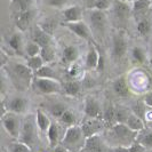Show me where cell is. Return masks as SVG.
Masks as SVG:
<instances>
[{
	"mask_svg": "<svg viewBox=\"0 0 152 152\" xmlns=\"http://www.w3.org/2000/svg\"><path fill=\"white\" fill-rule=\"evenodd\" d=\"M46 134H47V138H48L49 146H50L52 149L56 148L57 145L61 143V140H60V127H58L57 124L52 122Z\"/></svg>",
	"mask_w": 152,
	"mask_h": 152,
	"instance_id": "20",
	"label": "cell"
},
{
	"mask_svg": "<svg viewBox=\"0 0 152 152\" xmlns=\"http://www.w3.org/2000/svg\"><path fill=\"white\" fill-rule=\"evenodd\" d=\"M32 41H34L36 44H38L41 48L46 47V46H52L53 45V36L47 33L45 30H42L40 28V25L36 26L33 29V33H32Z\"/></svg>",
	"mask_w": 152,
	"mask_h": 152,
	"instance_id": "13",
	"label": "cell"
},
{
	"mask_svg": "<svg viewBox=\"0 0 152 152\" xmlns=\"http://www.w3.org/2000/svg\"><path fill=\"white\" fill-rule=\"evenodd\" d=\"M149 107H146V104H145L144 102L142 101V102H136L133 107H132V111H133V113H135L136 115H138L140 118H142V119H144L145 115H146V109Z\"/></svg>",
	"mask_w": 152,
	"mask_h": 152,
	"instance_id": "36",
	"label": "cell"
},
{
	"mask_svg": "<svg viewBox=\"0 0 152 152\" xmlns=\"http://www.w3.org/2000/svg\"><path fill=\"white\" fill-rule=\"evenodd\" d=\"M79 57V50L76 46H65L63 49V62L75 63Z\"/></svg>",
	"mask_w": 152,
	"mask_h": 152,
	"instance_id": "25",
	"label": "cell"
},
{
	"mask_svg": "<svg viewBox=\"0 0 152 152\" xmlns=\"http://www.w3.org/2000/svg\"><path fill=\"white\" fill-rule=\"evenodd\" d=\"M40 28L42 30H45L47 33L53 36L55 30H56V28H57V22L54 18H47L44 22L40 23Z\"/></svg>",
	"mask_w": 152,
	"mask_h": 152,
	"instance_id": "33",
	"label": "cell"
},
{
	"mask_svg": "<svg viewBox=\"0 0 152 152\" xmlns=\"http://www.w3.org/2000/svg\"><path fill=\"white\" fill-rule=\"evenodd\" d=\"M63 91H64V93H65L68 96L75 97V96H78V95H79V93L81 91V86L79 84V81L72 79V80L65 81V83L63 84Z\"/></svg>",
	"mask_w": 152,
	"mask_h": 152,
	"instance_id": "24",
	"label": "cell"
},
{
	"mask_svg": "<svg viewBox=\"0 0 152 152\" xmlns=\"http://www.w3.org/2000/svg\"><path fill=\"white\" fill-rule=\"evenodd\" d=\"M103 124H104V121H102L101 119L87 118L83 121V124L80 126L83 128L85 136L88 138V137H91L94 135H99L101 132L103 130V127H104Z\"/></svg>",
	"mask_w": 152,
	"mask_h": 152,
	"instance_id": "10",
	"label": "cell"
},
{
	"mask_svg": "<svg viewBox=\"0 0 152 152\" xmlns=\"http://www.w3.org/2000/svg\"><path fill=\"white\" fill-rule=\"evenodd\" d=\"M112 152H130L129 151V146H114L112 149Z\"/></svg>",
	"mask_w": 152,
	"mask_h": 152,
	"instance_id": "46",
	"label": "cell"
},
{
	"mask_svg": "<svg viewBox=\"0 0 152 152\" xmlns=\"http://www.w3.org/2000/svg\"><path fill=\"white\" fill-rule=\"evenodd\" d=\"M152 2L150 0H134L132 2V8H133V13H143L145 10H148Z\"/></svg>",
	"mask_w": 152,
	"mask_h": 152,
	"instance_id": "28",
	"label": "cell"
},
{
	"mask_svg": "<svg viewBox=\"0 0 152 152\" xmlns=\"http://www.w3.org/2000/svg\"><path fill=\"white\" fill-rule=\"evenodd\" d=\"M68 73L72 79H78L79 77L81 76V73H83V69H81V66L78 63L75 62V63H71V65L69 66Z\"/></svg>",
	"mask_w": 152,
	"mask_h": 152,
	"instance_id": "39",
	"label": "cell"
},
{
	"mask_svg": "<svg viewBox=\"0 0 152 152\" xmlns=\"http://www.w3.org/2000/svg\"><path fill=\"white\" fill-rule=\"evenodd\" d=\"M146 150H148V149H146L140 141H137V140L132 145H129L130 152H145Z\"/></svg>",
	"mask_w": 152,
	"mask_h": 152,
	"instance_id": "43",
	"label": "cell"
},
{
	"mask_svg": "<svg viewBox=\"0 0 152 152\" xmlns=\"http://www.w3.org/2000/svg\"><path fill=\"white\" fill-rule=\"evenodd\" d=\"M150 1H151V2H152V0H150Z\"/></svg>",
	"mask_w": 152,
	"mask_h": 152,
	"instance_id": "54",
	"label": "cell"
},
{
	"mask_svg": "<svg viewBox=\"0 0 152 152\" xmlns=\"http://www.w3.org/2000/svg\"><path fill=\"white\" fill-rule=\"evenodd\" d=\"M107 137L118 143L117 146H129L137 140V133L132 130L126 124H115L112 127H110Z\"/></svg>",
	"mask_w": 152,
	"mask_h": 152,
	"instance_id": "2",
	"label": "cell"
},
{
	"mask_svg": "<svg viewBox=\"0 0 152 152\" xmlns=\"http://www.w3.org/2000/svg\"><path fill=\"white\" fill-rule=\"evenodd\" d=\"M112 87H113L114 93H115L118 96H120L122 99L129 96V94H130L129 87H128V84H127V80L125 79L124 76H120L119 78H117L113 81Z\"/></svg>",
	"mask_w": 152,
	"mask_h": 152,
	"instance_id": "19",
	"label": "cell"
},
{
	"mask_svg": "<svg viewBox=\"0 0 152 152\" xmlns=\"http://www.w3.org/2000/svg\"><path fill=\"white\" fill-rule=\"evenodd\" d=\"M83 8L78 5H73V6H70L66 7L63 13V21L65 23H72V22H79V21H83Z\"/></svg>",
	"mask_w": 152,
	"mask_h": 152,
	"instance_id": "14",
	"label": "cell"
},
{
	"mask_svg": "<svg viewBox=\"0 0 152 152\" xmlns=\"http://www.w3.org/2000/svg\"><path fill=\"white\" fill-rule=\"evenodd\" d=\"M125 1H128V2H133L134 0H125Z\"/></svg>",
	"mask_w": 152,
	"mask_h": 152,
	"instance_id": "53",
	"label": "cell"
},
{
	"mask_svg": "<svg viewBox=\"0 0 152 152\" xmlns=\"http://www.w3.org/2000/svg\"><path fill=\"white\" fill-rule=\"evenodd\" d=\"M36 118L34 120L32 118H26V120L23 122L22 129H21V134H20V141L25 143V144L30 145L31 148H33V143H34V138H36Z\"/></svg>",
	"mask_w": 152,
	"mask_h": 152,
	"instance_id": "7",
	"label": "cell"
},
{
	"mask_svg": "<svg viewBox=\"0 0 152 152\" xmlns=\"http://www.w3.org/2000/svg\"><path fill=\"white\" fill-rule=\"evenodd\" d=\"M41 53V47L36 44L34 41H32L30 44L25 46V54L29 56V57H32V56H37V55H40Z\"/></svg>",
	"mask_w": 152,
	"mask_h": 152,
	"instance_id": "37",
	"label": "cell"
},
{
	"mask_svg": "<svg viewBox=\"0 0 152 152\" xmlns=\"http://www.w3.org/2000/svg\"><path fill=\"white\" fill-rule=\"evenodd\" d=\"M84 1L86 7L88 8V9H93L94 6H95V2H96V0H84Z\"/></svg>",
	"mask_w": 152,
	"mask_h": 152,
	"instance_id": "47",
	"label": "cell"
},
{
	"mask_svg": "<svg viewBox=\"0 0 152 152\" xmlns=\"http://www.w3.org/2000/svg\"><path fill=\"white\" fill-rule=\"evenodd\" d=\"M40 56L42 57V60H44V62H45L46 64L52 63V62L55 60V57H56V53H55V49L53 48V45L42 47V48H41Z\"/></svg>",
	"mask_w": 152,
	"mask_h": 152,
	"instance_id": "29",
	"label": "cell"
},
{
	"mask_svg": "<svg viewBox=\"0 0 152 152\" xmlns=\"http://www.w3.org/2000/svg\"><path fill=\"white\" fill-rule=\"evenodd\" d=\"M127 40L122 32H115L112 38V57L115 61H121L127 53Z\"/></svg>",
	"mask_w": 152,
	"mask_h": 152,
	"instance_id": "5",
	"label": "cell"
},
{
	"mask_svg": "<svg viewBox=\"0 0 152 152\" xmlns=\"http://www.w3.org/2000/svg\"><path fill=\"white\" fill-rule=\"evenodd\" d=\"M84 112L87 118L103 119V110L99 101L93 97H87L84 103Z\"/></svg>",
	"mask_w": 152,
	"mask_h": 152,
	"instance_id": "11",
	"label": "cell"
},
{
	"mask_svg": "<svg viewBox=\"0 0 152 152\" xmlns=\"http://www.w3.org/2000/svg\"><path fill=\"white\" fill-rule=\"evenodd\" d=\"M132 112L128 111V109L119 105L118 107H115V120H117V124H126L128 117L130 115Z\"/></svg>",
	"mask_w": 152,
	"mask_h": 152,
	"instance_id": "31",
	"label": "cell"
},
{
	"mask_svg": "<svg viewBox=\"0 0 152 152\" xmlns=\"http://www.w3.org/2000/svg\"><path fill=\"white\" fill-rule=\"evenodd\" d=\"M26 65L34 72V71L39 70L41 66H44V65H45V62H44L42 57H41L40 55H37V56L29 57V60H28V62H26Z\"/></svg>",
	"mask_w": 152,
	"mask_h": 152,
	"instance_id": "32",
	"label": "cell"
},
{
	"mask_svg": "<svg viewBox=\"0 0 152 152\" xmlns=\"http://www.w3.org/2000/svg\"><path fill=\"white\" fill-rule=\"evenodd\" d=\"M34 76L36 78H46V79H57V77H56V73H55V71H54L53 69L50 68L49 65H47L45 64L44 66H41V68L37 70V71H34Z\"/></svg>",
	"mask_w": 152,
	"mask_h": 152,
	"instance_id": "27",
	"label": "cell"
},
{
	"mask_svg": "<svg viewBox=\"0 0 152 152\" xmlns=\"http://www.w3.org/2000/svg\"><path fill=\"white\" fill-rule=\"evenodd\" d=\"M1 122L8 135L13 138H18L21 134L22 127L20 126V120L17 118V114L7 111L6 113L1 115Z\"/></svg>",
	"mask_w": 152,
	"mask_h": 152,
	"instance_id": "4",
	"label": "cell"
},
{
	"mask_svg": "<svg viewBox=\"0 0 152 152\" xmlns=\"http://www.w3.org/2000/svg\"><path fill=\"white\" fill-rule=\"evenodd\" d=\"M6 60H7V56L5 55V52L2 50V52H1V65H2V66L6 64V62H7Z\"/></svg>",
	"mask_w": 152,
	"mask_h": 152,
	"instance_id": "49",
	"label": "cell"
},
{
	"mask_svg": "<svg viewBox=\"0 0 152 152\" xmlns=\"http://www.w3.org/2000/svg\"><path fill=\"white\" fill-rule=\"evenodd\" d=\"M26 105H28V101L26 99L21 97V96H16V97L12 99L10 101H8L7 111L16 114L23 113L26 110Z\"/></svg>",
	"mask_w": 152,
	"mask_h": 152,
	"instance_id": "17",
	"label": "cell"
},
{
	"mask_svg": "<svg viewBox=\"0 0 152 152\" xmlns=\"http://www.w3.org/2000/svg\"><path fill=\"white\" fill-rule=\"evenodd\" d=\"M143 102L146 104V107L152 109V91H148L144 96H143Z\"/></svg>",
	"mask_w": 152,
	"mask_h": 152,
	"instance_id": "45",
	"label": "cell"
},
{
	"mask_svg": "<svg viewBox=\"0 0 152 152\" xmlns=\"http://www.w3.org/2000/svg\"><path fill=\"white\" fill-rule=\"evenodd\" d=\"M0 152H10V151H9V149L5 148V146H2V148H1V151Z\"/></svg>",
	"mask_w": 152,
	"mask_h": 152,
	"instance_id": "50",
	"label": "cell"
},
{
	"mask_svg": "<svg viewBox=\"0 0 152 152\" xmlns=\"http://www.w3.org/2000/svg\"><path fill=\"white\" fill-rule=\"evenodd\" d=\"M89 22H91V28L99 34H104L107 24V16L104 10L99 9H91L89 10Z\"/></svg>",
	"mask_w": 152,
	"mask_h": 152,
	"instance_id": "6",
	"label": "cell"
},
{
	"mask_svg": "<svg viewBox=\"0 0 152 152\" xmlns=\"http://www.w3.org/2000/svg\"><path fill=\"white\" fill-rule=\"evenodd\" d=\"M63 26H65L68 30H70L72 33H75L77 37L84 39V40H91V32L89 26L84 22V21H79V22H72V23H62Z\"/></svg>",
	"mask_w": 152,
	"mask_h": 152,
	"instance_id": "9",
	"label": "cell"
},
{
	"mask_svg": "<svg viewBox=\"0 0 152 152\" xmlns=\"http://www.w3.org/2000/svg\"><path fill=\"white\" fill-rule=\"evenodd\" d=\"M13 72L16 78H18L24 83H31L34 76V72L26 64H21V63H16L13 65Z\"/></svg>",
	"mask_w": 152,
	"mask_h": 152,
	"instance_id": "16",
	"label": "cell"
},
{
	"mask_svg": "<svg viewBox=\"0 0 152 152\" xmlns=\"http://www.w3.org/2000/svg\"><path fill=\"white\" fill-rule=\"evenodd\" d=\"M9 151L10 152H33V149L30 145L25 144L21 141L15 142L9 146Z\"/></svg>",
	"mask_w": 152,
	"mask_h": 152,
	"instance_id": "35",
	"label": "cell"
},
{
	"mask_svg": "<svg viewBox=\"0 0 152 152\" xmlns=\"http://www.w3.org/2000/svg\"><path fill=\"white\" fill-rule=\"evenodd\" d=\"M137 32L141 34V36H148L152 29V24L151 21L148 20V18H142L140 22L137 23Z\"/></svg>",
	"mask_w": 152,
	"mask_h": 152,
	"instance_id": "30",
	"label": "cell"
},
{
	"mask_svg": "<svg viewBox=\"0 0 152 152\" xmlns=\"http://www.w3.org/2000/svg\"><path fill=\"white\" fill-rule=\"evenodd\" d=\"M113 15L119 21H126L133 13V8L128 1L125 0H113L112 2Z\"/></svg>",
	"mask_w": 152,
	"mask_h": 152,
	"instance_id": "8",
	"label": "cell"
},
{
	"mask_svg": "<svg viewBox=\"0 0 152 152\" xmlns=\"http://www.w3.org/2000/svg\"><path fill=\"white\" fill-rule=\"evenodd\" d=\"M69 107L65 105V104H62V103H57V104H54L53 107H50V113L53 114L55 118H57V119H60L61 118V115L66 110H68Z\"/></svg>",
	"mask_w": 152,
	"mask_h": 152,
	"instance_id": "40",
	"label": "cell"
},
{
	"mask_svg": "<svg viewBox=\"0 0 152 152\" xmlns=\"http://www.w3.org/2000/svg\"><path fill=\"white\" fill-rule=\"evenodd\" d=\"M140 142L144 145L146 149H152V130L146 132V134H144L141 137Z\"/></svg>",
	"mask_w": 152,
	"mask_h": 152,
	"instance_id": "41",
	"label": "cell"
},
{
	"mask_svg": "<svg viewBox=\"0 0 152 152\" xmlns=\"http://www.w3.org/2000/svg\"><path fill=\"white\" fill-rule=\"evenodd\" d=\"M111 6V2H110V0H96V2H95V6L94 8L95 9H99V10H107L109 9ZM93 8V9H94Z\"/></svg>",
	"mask_w": 152,
	"mask_h": 152,
	"instance_id": "42",
	"label": "cell"
},
{
	"mask_svg": "<svg viewBox=\"0 0 152 152\" xmlns=\"http://www.w3.org/2000/svg\"><path fill=\"white\" fill-rule=\"evenodd\" d=\"M45 2L48 6H50V7L61 8L66 5L68 0H45Z\"/></svg>",
	"mask_w": 152,
	"mask_h": 152,
	"instance_id": "44",
	"label": "cell"
},
{
	"mask_svg": "<svg viewBox=\"0 0 152 152\" xmlns=\"http://www.w3.org/2000/svg\"><path fill=\"white\" fill-rule=\"evenodd\" d=\"M150 85H151V87H152V76L150 77Z\"/></svg>",
	"mask_w": 152,
	"mask_h": 152,
	"instance_id": "52",
	"label": "cell"
},
{
	"mask_svg": "<svg viewBox=\"0 0 152 152\" xmlns=\"http://www.w3.org/2000/svg\"><path fill=\"white\" fill-rule=\"evenodd\" d=\"M132 56H133V60L138 63V64H143L145 62V53L144 50L140 47H134L133 50H132Z\"/></svg>",
	"mask_w": 152,
	"mask_h": 152,
	"instance_id": "38",
	"label": "cell"
},
{
	"mask_svg": "<svg viewBox=\"0 0 152 152\" xmlns=\"http://www.w3.org/2000/svg\"><path fill=\"white\" fill-rule=\"evenodd\" d=\"M83 152H110V150L107 148L102 137L99 135H94L87 138Z\"/></svg>",
	"mask_w": 152,
	"mask_h": 152,
	"instance_id": "12",
	"label": "cell"
},
{
	"mask_svg": "<svg viewBox=\"0 0 152 152\" xmlns=\"http://www.w3.org/2000/svg\"><path fill=\"white\" fill-rule=\"evenodd\" d=\"M53 152H70V151H69L68 149H65L62 144H58L56 148H54Z\"/></svg>",
	"mask_w": 152,
	"mask_h": 152,
	"instance_id": "48",
	"label": "cell"
},
{
	"mask_svg": "<svg viewBox=\"0 0 152 152\" xmlns=\"http://www.w3.org/2000/svg\"><path fill=\"white\" fill-rule=\"evenodd\" d=\"M32 86L36 91L42 94H58L63 89V85L57 79H46V78H36L32 81Z\"/></svg>",
	"mask_w": 152,
	"mask_h": 152,
	"instance_id": "3",
	"label": "cell"
},
{
	"mask_svg": "<svg viewBox=\"0 0 152 152\" xmlns=\"http://www.w3.org/2000/svg\"><path fill=\"white\" fill-rule=\"evenodd\" d=\"M87 137L85 136L81 126L79 125H72L69 126L65 134L61 138V143L65 149L70 152H83L85 145H86Z\"/></svg>",
	"mask_w": 152,
	"mask_h": 152,
	"instance_id": "1",
	"label": "cell"
},
{
	"mask_svg": "<svg viewBox=\"0 0 152 152\" xmlns=\"http://www.w3.org/2000/svg\"><path fill=\"white\" fill-rule=\"evenodd\" d=\"M20 1H21V0H12V2H13V4H18V2H20Z\"/></svg>",
	"mask_w": 152,
	"mask_h": 152,
	"instance_id": "51",
	"label": "cell"
},
{
	"mask_svg": "<svg viewBox=\"0 0 152 152\" xmlns=\"http://www.w3.org/2000/svg\"><path fill=\"white\" fill-rule=\"evenodd\" d=\"M33 17H34V12L31 9H28L25 12H18L15 21L16 28L21 32L28 30V28L33 21Z\"/></svg>",
	"mask_w": 152,
	"mask_h": 152,
	"instance_id": "15",
	"label": "cell"
},
{
	"mask_svg": "<svg viewBox=\"0 0 152 152\" xmlns=\"http://www.w3.org/2000/svg\"><path fill=\"white\" fill-rule=\"evenodd\" d=\"M99 56L101 54L99 53L96 46L91 44L89 46V49H88V53L86 55V61H85V65L86 68L91 70V69H97L99 62Z\"/></svg>",
	"mask_w": 152,
	"mask_h": 152,
	"instance_id": "18",
	"label": "cell"
},
{
	"mask_svg": "<svg viewBox=\"0 0 152 152\" xmlns=\"http://www.w3.org/2000/svg\"><path fill=\"white\" fill-rule=\"evenodd\" d=\"M103 121L110 127H112L113 125L117 124V120H115V107H113L112 103H109L107 107L104 109V111H103Z\"/></svg>",
	"mask_w": 152,
	"mask_h": 152,
	"instance_id": "26",
	"label": "cell"
},
{
	"mask_svg": "<svg viewBox=\"0 0 152 152\" xmlns=\"http://www.w3.org/2000/svg\"><path fill=\"white\" fill-rule=\"evenodd\" d=\"M36 124H37V127H38V129L41 132V133H47V130L49 128V126H50V119L48 118V115L42 111V110H40L38 109L37 110V112H36Z\"/></svg>",
	"mask_w": 152,
	"mask_h": 152,
	"instance_id": "22",
	"label": "cell"
},
{
	"mask_svg": "<svg viewBox=\"0 0 152 152\" xmlns=\"http://www.w3.org/2000/svg\"><path fill=\"white\" fill-rule=\"evenodd\" d=\"M126 125L129 127L132 130L136 132V133H140L144 129V120L142 118H140L138 115H136L135 113H130V115L128 117L127 121H126Z\"/></svg>",
	"mask_w": 152,
	"mask_h": 152,
	"instance_id": "23",
	"label": "cell"
},
{
	"mask_svg": "<svg viewBox=\"0 0 152 152\" xmlns=\"http://www.w3.org/2000/svg\"><path fill=\"white\" fill-rule=\"evenodd\" d=\"M8 45L18 55H23V54L25 53V47L23 46L22 34L20 32H16V33L10 36V38L8 40Z\"/></svg>",
	"mask_w": 152,
	"mask_h": 152,
	"instance_id": "21",
	"label": "cell"
},
{
	"mask_svg": "<svg viewBox=\"0 0 152 152\" xmlns=\"http://www.w3.org/2000/svg\"><path fill=\"white\" fill-rule=\"evenodd\" d=\"M62 124H65L69 126H72V125H76V114L73 113L70 109H68L64 113L61 115V118L58 119Z\"/></svg>",
	"mask_w": 152,
	"mask_h": 152,
	"instance_id": "34",
	"label": "cell"
}]
</instances>
